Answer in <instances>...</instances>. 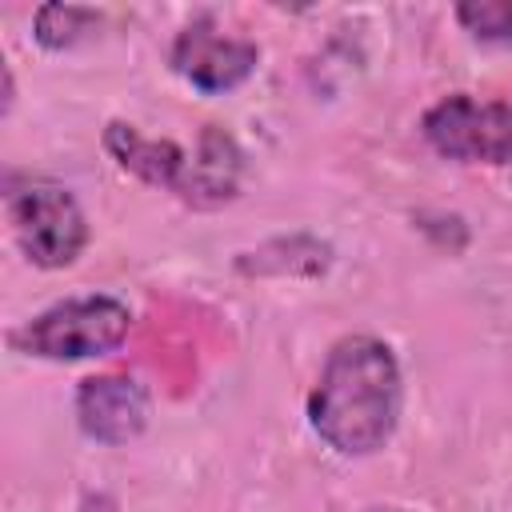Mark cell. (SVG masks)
Masks as SVG:
<instances>
[{"label":"cell","instance_id":"cell-10","mask_svg":"<svg viewBox=\"0 0 512 512\" xmlns=\"http://www.w3.org/2000/svg\"><path fill=\"white\" fill-rule=\"evenodd\" d=\"M456 20L476 40L512 48V0H468V4H456Z\"/></svg>","mask_w":512,"mask_h":512},{"label":"cell","instance_id":"cell-3","mask_svg":"<svg viewBox=\"0 0 512 512\" xmlns=\"http://www.w3.org/2000/svg\"><path fill=\"white\" fill-rule=\"evenodd\" d=\"M424 140L464 164H508L512 160V104L504 100H472L464 92L436 100L424 120Z\"/></svg>","mask_w":512,"mask_h":512},{"label":"cell","instance_id":"cell-5","mask_svg":"<svg viewBox=\"0 0 512 512\" xmlns=\"http://www.w3.org/2000/svg\"><path fill=\"white\" fill-rule=\"evenodd\" d=\"M168 60H172V68L192 88H200V92H228V88L244 84L256 72L260 48L252 40L224 36L212 20H196V24H188L176 36Z\"/></svg>","mask_w":512,"mask_h":512},{"label":"cell","instance_id":"cell-2","mask_svg":"<svg viewBox=\"0 0 512 512\" xmlns=\"http://www.w3.org/2000/svg\"><path fill=\"white\" fill-rule=\"evenodd\" d=\"M128 328H132V312L116 296H76L12 328L8 344L40 360H88L120 348Z\"/></svg>","mask_w":512,"mask_h":512},{"label":"cell","instance_id":"cell-11","mask_svg":"<svg viewBox=\"0 0 512 512\" xmlns=\"http://www.w3.org/2000/svg\"><path fill=\"white\" fill-rule=\"evenodd\" d=\"M372 512H404V508H372Z\"/></svg>","mask_w":512,"mask_h":512},{"label":"cell","instance_id":"cell-4","mask_svg":"<svg viewBox=\"0 0 512 512\" xmlns=\"http://www.w3.org/2000/svg\"><path fill=\"white\" fill-rule=\"evenodd\" d=\"M8 216L20 252L36 268H68L88 244V220L68 188L56 184L20 188L8 200Z\"/></svg>","mask_w":512,"mask_h":512},{"label":"cell","instance_id":"cell-1","mask_svg":"<svg viewBox=\"0 0 512 512\" xmlns=\"http://www.w3.org/2000/svg\"><path fill=\"white\" fill-rule=\"evenodd\" d=\"M400 404L404 384L392 348L356 332L332 344L308 396V424L340 456H372L392 440Z\"/></svg>","mask_w":512,"mask_h":512},{"label":"cell","instance_id":"cell-7","mask_svg":"<svg viewBox=\"0 0 512 512\" xmlns=\"http://www.w3.org/2000/svg\"><path fill=\"white\" fill-rule=\"evenodd\" d=\"M236 180H240V148L224 128L208 124L200 132L196 160H188L176 192L196 208H216L236 196Z\"/></svg>","mask_w":512,"mask_h":512},{"label":"cell","instance_id":"cell-8","mask_svg":"<svg viewBox=\"0 0 512 512\" xmlns=\"http://www.w3.org/2000/svg\"><path fill=\"white\" fill-rule=\"evenodd\" d=\"M104 148L112 152V160H116L124 172L140 176V180L152 184V188H172V192H176V188H180V176H184V168H188V156H184L180 144L144 136V132H136L132 124H124V120H112V124L104 128Z\"/></svg>","mask_w":512,"mask_h":512},{"label":"cell","instance_id":"cell-6","mask_svg":"<svg viewBox=\"0 0 512 512\" xmlns=\"http://www.w3.org/2000/svg\"><path fill=\"white\" fill-rule=\"evenodd\" d=\"M76 420L84 436L100 444H128L148 424V392L140 380L120 372L88 376L76 388Z\"/></svg>","mask_w":512,"mask_h":512},{"label":"cell","instance_id":"cell-9","mask_svg":"<svg viewBox=\"0 0 512 512\" xmlns=\"http://www.w3.org/2000/svg\"><path fill=\"white\" fill-rule=\"evenodd\" d=\"M100 16L96 8H84V4H40L36 8V40L52 52L60 48H72L76 40H84L88 32H96Z\"/></svg>","mask_w":512,"mask_h":512}]
</instances>
